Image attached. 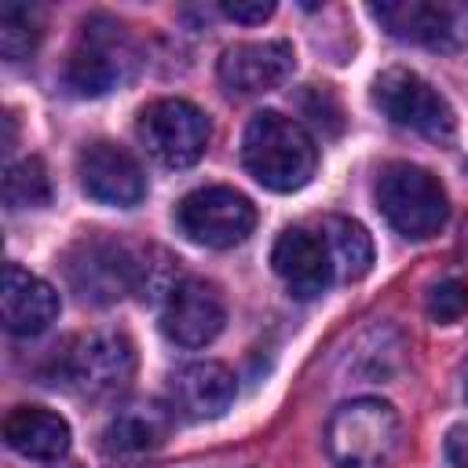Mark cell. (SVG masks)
<instances>
[{"instance_id":"6da1fadb","label":"cell","mask_w":468,"mask_h":468,"mask_svg":"<svg viewBox=\"0 0 468 468\" xmlns=\"http://www.w3.org/2000/svg\"><path fill=\"white\" fill-rule=\"evenodd\" d=\"M241 161L260 186L289 194V190H300L314 176L318 150L300 121L278 110H263L249 121L241 135Z\"/></svg>"},{"instance_id":"7a4b0ae2","label":"cell","mask_w":468,"mask_h":468,"mask_svg":"<svg viewBox=\"0 0 468 468\" xmlns=\"http://www.w3.org/2000/svg\"><path fill=\"white\" fill-rule=\"evenodd\" d=\"M402 450V417L384 399L340 402L325 420V453L336 468H388Z\"/></svg>"},{"instance_id":"3957f363","label":"cell","mask_w":468,"mask_h":468,"mask_svg":"<svg viewBox=\"0 0 468 468\" xmlns=\"http://www.w3.org/2000/svg\"><path fill=\"white\" fill-rule=\"evenodd\" d=\"M377 205L402 238H431L442 230L450 205L442 183L410 161H391L377 179Z\"/></svg>"},{"instance_id":"277c9868","label":"cell","mask_w":468,"mask_h":468,"mask_svg":"<svg viewBox=\"0 0 468 468\" xmlns=\"http://www.w3.org/2000/svg\"><path fill=\"white\" fill-rule=\"evenodd\" d=\"M373 102L391 124L410 128L431 143H450L457 132L453 106L413 69H402V66L384 69L373 80Z\"/></svg>"},{"instance_id":"5b68a950","label":"cell","mask_w":468,"mask_h":468,"mask_svg":"<svg viewBox=\"0 0 468 468\" xmlns=\"http://www.w3.org/2000/svg\"><path fill=\"white\" fill-rule=\"evenodd\" d=\"M139 271L143 260L128 245L102 234H88L66 252V282L88 303H113L124 292H135Z\"/></svg>"},{"instance_id":"8992f818","label":"cell","mask_w":468,"mask_h":468,"mask_svg":"<svg viewBox=\"0 0 468 468\" xmlns=\"http://www.w3.org/2000/svg\"><path fill=\"white\" fill-rule=\"evenodd\" d=\"M212 124L186 99H157L139 113V139L165 168H190L208 146Z\"/></svg>"},{"instance_id":"52a82bcc","label":"cell","mask_w":468,"mask_h":468,"mask_svg":"<svg viewBox=\"0 0 468 468\" xmlns=\"http://www.w3.org/2000/svg\"><path fill=\"white\" fill-rule=\"evenodd\" d=\"M369 15L399 40L431 51H457L468 44V0H384Z\"/></svg>"},{"instance_id":"ba28073f","label":"cell","mask_w":468,"mask_h":468,"mask_svg":"<svg viewBox=\"0 0 468 468\" xmlns=\"http://www.w3.org/2000/svg\"><path fill=\"white\" fill-rule=\"evenodd\" d=\"M135 66V51L124 37V29L110 18H91L80 29L77 48L66 62V84L77 95H106L121 80H128Z\"/></svg>"},{"instance_id":"9c48e42d","label":"cell","mask_w":468,"mask_h":468,"mask_svg":"<svg viewBox=\"0 0 468 468\" xmlns=\"http://www.w3.org/2000/svg\"><path fill=\"white\" fill-rule=\"evenodd\" d=\"M176 219L190 241L208 249H230L252 234L256 205L230 186H201L179 201Z\"/></svg>"},{"instance_id":"30bf717a","label":"cell","mask_w":468,"mask_h":468,"mask_svg":"<svg viewBox=\"0 0 468 468\" xmlns=\"http://www.w3.org/2000/svg\"><path fill=\"white\" fill-rule=\"evenodd\" d=\"M66 377L88 399H113L128 391L135 377V344L117 329L88 333L66 358Z\"/></svg>"},{"instance_id":"8fae6325","label":"cell","mask_w":468,"mask_h":468,"mask_svg":"<svg viewBox=\"0 0 468 468\" xmlns=\"http://www.w3.org/2000/svg\"><path fill=\"white\" fill-rule=\"evenodd\" d=\"M77 176H80V186L91 201L99 205H113V208H132L143 201L146 194V176L139 168V161L117 146V143H91L80 150L77 157Z\"/></svg>"},{"instance_id":"7c38bea8","label":"cell","mask_w":468,"mask_h":468,"mask_svg":"<svg viewBox=\"0 0 468 468\" xmlns=\"http://www.w3.org/2000/svg\"><path fill=\"white\" fill-rule=\"evenodd\" d=\"M227 322L223 296L205 278H179L172 296L161 307V329L179 347H205L219 336Z\"/></svg>"},{"instance_id":"4fadbf2b","label":"cell","mask_w":468,"mask_h":468,"mask_svg":"<svg viewBox=\"0 0 468 468\" xmlns=\"http://www.w3.org/2000/svg\"><path fill=\"white\" fill-rule=\"evenodd\" d=\"M292 44L289 40H249L234 44L219 58V80L227 91L238 95H260L278 88L292 73Z\"/></svg>"},{"instance_id":"5bb4252c","label":"cell","mask_w":468,"mask_h":468,"mask_svg":"<svg viewBox=\"0 0 468 468\" xmlns=\"http://www.w3.org/2000/svg\"><path fill=\"white\" fill-rule=\"evenodd\" d=\"M274 274L285 282V289L300 300H311L329 289L333 282V260L322 241V234H311L307 227H289L278 234L274 252H271Z\"/></svg>"},{"instance_id":"9a60e30c","label":"cell","mask_w":468,"mask_h":468,"mask_svg":"<svg viewBox=\"0 0 468 468\" xmlns=\"http://www.w3.org/2000/svg\"><path fill=\"white\" fill-rule=\"evenodd\" d=\"M234 373L223 362H190L172 373L168 402L186 420H212L234 402Z\"/></svg>"},{"instance_id":"2e32d148","label":"cell","mask_w":468,"mask_h":468,"mask_svg":"<svg viewBox=\"0 0 468 468\" xmlns=\"http://www.w3.org/2000/svg\"><path fill=\"white\" fill-rule=\"evenodd\" d=\"M0 300H4V325L15 336H37L58 314V292L44 278L29 274L18 263L4 267V292H0Z\"/></svg>"},{"instance_id":"e0dca14e","label":"cell","mask_w":468,"mask_h":468,"mask_svg":"<svg viewBox=\"0 0 468 468\" xmlns=\"http://www.w3.org/2000/svg\"><path fill=\"white\" fill-rule=\"evenodd\" d=\"M168 431H172V413L161 410L157 402L124 406L106 424L102 450L113 457H146L168 442Z\"/></svg>"},{"instance_id":"ac0fdd59","label":"cell","mask_w":468,"mask_h":468,"mask_svg":"<svg viewBox=\"0 0 468 468\" xmlns=\"http://www.w3.org/2000/svg\"><path fill=\"white\" fill-rule=\"evenodd\" d=\"M4 439L29 461H58L69 450V424L44 406H18L4 420Z\"/></svg>"},{"instance_id":"d6986e66","label":"cell","mask_w":468,"mask_h":468,"mask_svg":"<svg viewBox=\"0 0 468 468\" xmlns=\"http://www.w3.org/2000/svg\"><path fill=\"white\" fill-rule=\"evenodd\" d=\"M322 241L329 249L333 271L344 282H358L369 274L373 267V238L366 234L362 223L347 219V216H325L322 219Z\"/></svg>"},{"instance_id":"ffe728a7","label":"cell","mask_w":468,"mask_h":468,"mask_svg":"<svg viewBox=\"0 0 468 468\" xmlns=\"http://www.w3.org/2000/svg\"><path fill=\"white\" fill-rule=\"evenodd\" d=\"M51 201V179L40 157L7 165L4 172V205L7 208H40Z\"/></svg>"},{"instance_id":"44dd1931","label":"cell","mask_w":468,"mask_h":468,"mask_svg":"<svg viewBox=\"0 0 468 468\" xmlns=\"http://www.w3.org/2000/svg\"><path fill=\"white\" fill-rule=\"evenodd\" d=\"M40 40V11L29 4H4L0 7V55L7 62L26 58Z\"/></svg>"},{"instance_id":"7402d4cb","label":"cell","mask_w":468,"mask_h":468,"mask_svg":"<svg viewBox=\"0 0 468 468\" xmlns=\"http://www.w3.org/2000/svg\"><path fill=\"white\" fill-rule=\"evenodd\" d=\"M424 311L431 322H457L464 311H468V282L464 278H442L431 285L428 300H424Z\"/></svg>"},{"instance_id":"603a6c76","label":"cell","mask_w":468,"mask_h":468,"mask_svg":"<svg viewBox=\"0 0 468 468\" xmlns=\"http://www.w3.org/2000/svg\"><path fill=\"white\" fill-rule=\"evenodd\" d=\"M219 11L227 15V18H234V22H263V18H271L274 15V4L271 0H223L219 4Z\"/></svg>"},{"instance_id":"cb8c5ba5","label":"cell","mask_w":468,"mask_h":468,"mask_svg":"<svg viewBox=\"0 0 468 468\" xmlns=\"http://www.w3.org/2000/svg\"><path fill=\"white\" fill-rule=\"evenodd\" d=\"M446 461H450V468H468V424L450 428V435H446Z\"/></svg>"},{"instance_id":"d4e9b609","label":"cell","mask_w":468,"mask_h":468,"mask_svg":"<svg viewBox=\"0 0 468 468\" xmlns=\"http://www.w3.org/2000/svg\"><path fill=\"white\" fill-rule=\"evenodd\" d=\"M464 399H468V369H464Z\"/></svg>"}]
</instances>
